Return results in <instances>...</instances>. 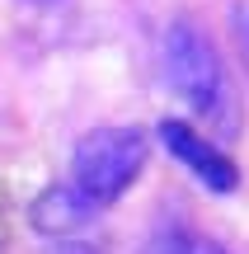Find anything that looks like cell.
Instances as JSON below:
<instances>
[{
	"label": "cell",
	"instance_id": "cell-1",
	"mask_svg": "<svg viewBox=\"0 0 249 254\" xmlns=\"http://www.w3.org/2000/svg\"><path fill=\"white\" fill-rule=\"evenodd\" d=\"M165 66H169V80H174L179 99H184L198 118H207V123L231 132V123H235L231 80H226V66H221V57H216V43L198 24L179 19L165 33Z\"/></svg>",
	"mask_w": 249,
	"mask_h": 254
},
{
	"label": "cell",
	"instance_id": "cell-6",
	"mask_svg": "<svg viewBox=\"0 0 249 254\" xmlns=\"http://www.w3.org/2000/svg\"><path fill=\"white\" fill-rule=\"evenodd\" d=\"M56 254H94V250H85V245H61Z\"/></svg>",
	"mask_w": 249,
	"mask_h": 254
},
{
	"label": "cell",
	"instance_id": "cell-2",
	"mask_svg": "<svg viewBox=\"0 0 249 254\" xmlns=\"http://www.w3.org/2000/svg\"><path fill=\"white\" fill-rule=\"evenodd\" d=\"M146 136L137 127H94L90 136L75 141V155H71V179L90 193L99 207L118 202L132 184L141 179L146 170Z\"/></svg>",
	"mask_w": 249,
	"mask_h": 254
},
{
	"label": "cell",
	"instance_id": "cell-7",
	"mask_svg": "<svg viewBox=\"0 0 249 254\" xmlns=\"http://www.w3.org/2000/svg\"><path fill=\"white\" fill-rule=\"evenodd\" d=\"M38 5H47V0H38Z\"/></svg>",
	"mask_w": 249,
	"mask_h": 254
},
{
	"label": "cell",
	"instance_id": "cell-3",
	"mask_svg": "<svg viewBox=\"0 0 249 254\" xmlns=\"http://www.w3.org/2000/svg\"><path fill=\"white\" fill-rule=\"evenodd\" d=\"M160 141L169 146V155H174L202 189H212V193H235V189H240L235 160L212 141V136H202L198 127H188L179 118H165V123H160Z\"/></svg>",
	"mask_w": 249,
	"mask_h": 254
},
{
	"label": "cell",
	"instance_id": "cell-5",
	"mask_svg": "<svg viewBox=\"0 0 249 254\" xmlns=\"http://www.w3.org/2000/svg\"><path fill=\"white\" fill-rule=\"evenodd\" d=\"M141 254H231V250L207 236H193V231H169V236H155Z\"/></svg>",
	"mask_w": 249,
	"mask_h": 254
},
{
	"label": "cell",
	"instance_id": "cell-4",
	"mask_svg": "<svg viewBox=\"0 0 249 254\" xmlns=\"http://www.w3.org/2000/svg\"><path fill=\"white\" fill-rule=\"evenodd\" d=\"M94 212H99V202H94L90 193L71 179V184H52V189L33 202V226L43 231V236L66 240V236H75V231H80Z\"/></svg>",
	"mask_w": 249,
	"mask_h": 254
}]
</instances>
